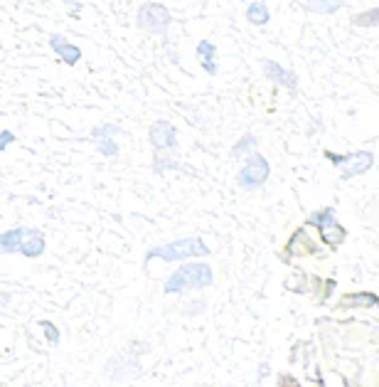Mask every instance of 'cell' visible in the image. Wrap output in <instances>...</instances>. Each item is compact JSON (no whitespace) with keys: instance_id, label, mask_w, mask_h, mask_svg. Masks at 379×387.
Masks as SVG:
<instances>
[{"instance_id":"obj_1","label":"cell","mask_w":379,"mask_h":387,"mask_svg":"<svg viewBox=\"0 0 379 387\" xmlns=\"http://www.w3.org/2000/svg\"><path fill=\"white\" fill-rule=\"evenodd\" d=\"M212 284H215V269H212V264H207L202 259H190L187 264H180L165 279L163 293L173 296V293L202 291V289H210Z\"/></svg>"},{"instance_id":"obj_2","label":"cell","mask_w":379,"mask_h":387,"mask_svg":"<svg viewBox=\"0 0 379 387\" xmlns=\"http://www.w3.org/2000/svg\"><path fill=\"white\" fill-rule=\"evenodd\" d=\"M210 257V247L202 237H180V240H170L163 244L148 247V252L143 254V264H151L153 259L168 262V264H177V262H190V259Z\"/></svg>"},{"instance_id":"obj_3","label":"cell","mask_w":379,"mask_h":387,"mask_svg":"<svg viewBox=\"0 0 379 387\" xmlns=\"http://www.w3.org/2000/svg\"><path fill=\"white\" fill-rule=\"evenodd\" d=\"M305 227L318 229V237L330 252H338L340 247L345 244V240H347V229L340 224L338 212H335L333 205H325L321 210L310 212L308 220H305Z\"/></svg>"},{"instance_id":"obj_4","label":"cell","mask_w":379,"mask_h":387,"mask_svg":"<svg viewBox=\"0 0 379 387\" xmlns=\"http://www.w3.org/2000/svg\"><path fill=\"white\" fill-rule=\"evenodd\" d=\"M170 25H173V12H170V8L165 3H158V0H148L136 12V28L140 32L160 37L163 42H168Z\"/></svg>"},{"instance_id":"obj_5","label":"cell","mask_w":379,"mask_h":387,"mask_svg":"<svg viewBox=\"0 0 379 387\" xmlns=\"http://www.w3.org/2000/svg\"><path fill=\"white\" fill-rule=\"evenodd\" d=\"M271 178V163L263 153L254 151L249 153L241 163V168L237 170V185H239L244 193H257L266 185V180Z\"/></svg>"},{"instance_id":"obj_6","label":"cell","mask_w":379,"mask_h":387,"mask_svg":"<svg viewBox=\"0 0 379 387\" xmlns=\"http://www.w3.org/2000/svg\"><path fill=\"white\" fill-rule=\"evenodd\" d=\"M323 156L340 170V178H343V180L365 176V173H369V170L374 168V151H369V148H362V151H352V153L325 151Z\"/></svg>"},{"instance_id":"obj_7","label":"cell","mask_w":379,"mask_h":387,"mask_svg":"<svg viewBox=\"0 0 379 387\" xmlns=\"http://www.w3.org/2000/svg\"><path fill=\"white\" fill-rule=\"evenodd\" d=\"M148 141L153 146V153H175L180 148L177 126L168 118H155L148 126Z\"/></svg>"},{"instance_id":"obj_8","label":"cell","mask_w":379,"mask_h":387,"mask_svg":"<svg viewBox=\"0 0 379 387\" xmlns=\"http://www.w3.org/2000/svg\"><path fill=\"white\" fill-rule=\"evenodd\" d=\"M323 254L321 244L308 235V227H296L293 229V235L288 237L286 247H283V252H281V259L283 262H291V259H305V257H318Z\"/></svg>"},{"instance_id":"obj_9","label":"cell","mask_w":379,"mask_h":387,"mask_svg":"<svg viewBox=\"0 0 379 387\" xmlns=\"http://www.w3.org/2000/svg\"><path fill=\"white\" fill-rule=\"evenodd\" d=\"M259 65H261V72H263V76H266L268 82H274L276 87L288 89L291 94H296L298 92V74L293 70H288V67H283L281 62L268 59V57H263Z\"/></svg>"},{"instance_id":"obj_10","label":"cell","mask_w":379,"mask_h":387,"mask_svg":"<svg viewBox=\"0 0 379 387\" xmlns=\"http://www.w3.org/2000/svg\"><path fill=\"white\" fill-rule=\"evenodd\" d=\"M116 365H118V370L106 373V375L111 377L113 382L138 377V373H140V351L136 353V355H131V348L126 353H118V355H113V358L109 360V365H106V368H116Z\"/></svg>"},{"instance_id":"obj_11","label":"cell","mask_w":379,"mask_h":387,"mask_svg":"<svg viewBox=\"0 0 379 387\" xmlns=\"http://www.w3.org/2000/svg\"><path fill=\"white\" fill-rule=\"evenodd\" d=\"M50 48H52V52L57 54L67 67H76L84 57L82 48L74 45V42H69L65 35H59V32H52V35H50Z\"/></svg>"},{"instance_id":"obj_12","label":"cell","mask_w":379,"mask_h":387,"mask_svg":"<svg viewBox=\"0 0 379 387\" xmlns=\"http://www.w3.org/2000/svg\"><path fill=\"white\" fill-rule=\"evenodd\" d=\"M47 249V240H45V232L40 227H25V235L23 242H20V252L25 259H37L42 257Z\"/></svg>"},{"instance_id":"obj_13","label":"cell","mask_w":379,"mask_h":387,"mask_svg":"<svg viewBox=\"0 0 379 387\" xmlns=\"http://www.w3.org/2000/svg\"><path fill=\"white\" fill-rule=\"evenodd\" d=\"M195 54H197V62L202 67L204 74L217 76L219 74V65H217V45L212 40H199L197 48H195Z\"/></svg>"},{"instance_id":"obj_14","label":"cell","mask_w":379,"mask_h":387,"mask_svg":"<svg viewBox=\"0 0 379 387\" xmlns=\"http://www.w3.org/2000/svg\"><path fill=\"white\" fill-rule=\"evenodd\" d=\"M379 296L374 291H350L338 299V308H374Z\"/></svg>"},{"instance_id":"obj_15","label":"cell","mask_w":379,"mask_h":387,"mask_svg":"<svg viewBox=\"0 0 379 387\" xmlns=\"http://www.w3.org/2000/svg\"><path fill=\"white\" fill-rule=\"evenodd\" d=\"M244 18H246V23L254 25V28H266V25L271 23V10H268V6L263 0H251L244 10Z\"/></svg>"},{"instance_id":"obj_16","label":"cell","mask_w":379,"mask_h":387,"mask_svg":"<svg viewBox=\"0 0 379 387\" xmlns=\"http://www.w3.org/2000/svg\"><path fill=\"white\" fill-rule=\"evenodd\" d=\"M153 173L155 176H165L170 170H187L182 160H177L173 153H153V163H151Z\"/></svg>"},{"instance_id":"obj_17","label":"cell","mask_w":379,"mask_h":387,"mask_svg":"<svg viewBox=\"0 0 379 387\" xmlns=\"http://www.w3.org/2000/svg\"><path fill=\"white\" fill-rule=\"evenodd\" d=\"M259 148V136L257 134H241L237 141H234L232 151H229V158L232 160H239L246 158L249 153H254Z\"/></svg>"},{"instance_id":"obj_18","label":"cell","mask_w":379,"mask_h":387,"mask_svg":"<svg viewBox=\"0 0 379 387\" xmlns=\"http://www.w3.org/2000/svg\"><path fill=\"white\" fill-rule=\"evenodd\" d=\"M25 235V224L20 227H10L0 235V254H18L20 252V242Z\"/></svg>"},{"instance_id":"obj_19","label":"cell","mask_w":379,"mask_h":387,"mask_svg":"<svg viewBox=\"0 0 379 387\" xmlns=\"http://www.w3.org/2000/svg\"><path fill=\"white\" fill-rule=\"evenodd\" d=\"M303 6L315 15H335L340 8H345V0H303Z\"/></svg>"},{"instance_id":"obj_20","label":"cell","mask_w":379,"mask_h":387,"mask_svg":"<svg viewBox=\"0 0 379 387\" xmlns=\"http://www.w3.org/2000/svg\"><path fill=\"white\" fill-rule=\"evenodd\" d=\"M355 28H365V30H372L379 25V8H369V10L365 12H357V15H352L350 20Z\"/></svg>"},{"instance_id":"obj_21","label":"cell","mask_w":379,"mask_h":387,"mask_svg":"<svg viewBox=\"0 0 379 387\" xmlns=\"http://www.w3.org/2000/svg\"><path fill=\"white\" fill-rule=\"evenodd\" d=\"M123 129L118 126V123H99V126H94L91 129V141H96V138H116V136H121Z\"/></svg>"},{"instance_id":"obj_22","label":"cell","mask_w":379,"mask_h":387,"mask_svg":"<svg viewBox=\"0 0 379 387\" xmlns=\"http://www.w3.org/2000/svg\"><path fill=\"white\" fill-rule=\"evenodd\" d=\"M96 151H99V156H104V158H116L118 153H121V146H118L116 138H96Z\"/></svg>"},{"instance_id":"obj_23","label":"cell","mask_w":379,"mask_h":387,"mask_svg":"<svg viewBox=\"0 0 379 387\" xmlns=\"http://www.w3.org/2000/svg\"><path fill=\"white\" fill-rule=\"evenodd\" d=\"M40 328L45 331L47 340H50L52 346H57V343H59V328H57V326H54L52 321H40Z\"/></svg>"},{"instance_id":"obj_24","label":"cell","mask_w":379,"mask_h":387,"mask_svg":"<svg viewBox=\"0 0 379 387\" xmlns=\"http://www.w3.org/2000/svg\"><path fill=\"white\" fill-rule=\"evenodd\" d=\"M276 385L279 387H303L301 380H298L296 375H291V373H281V375L276 377Z\"/></svg>"},{"instance_id":"obj_25","label":"cell","mask_w":379,"mask_h":387,"mask_svg":"<svg viewBox=\"0 0 379 387\" xmlns=\"http://www.w3.org/2000/svg\"><path fill=\"white\" fill-rule=\"evenodd\" d=\"M15 141H18V136L12 134L10 129H3V131H0V153L6 151V148H10Z\"/></svg>"},{"instance_id":"obj_26","label":"cell","mask_w":379,"mask_h":387,"mask_svg":"<svg viewBox=\"0 0 379 387\" xmlns=\"http://www.w3.org/2000/svg\"><path fill=\"white\" fill-rule=\"evenodd\" d=\"M321 284H323V291H318V299L327 301L330 296H333V291H335V286H338V282H335V279H325V282H321Z\"/></svg>"},{"instance_id":"obj_27","label":"cell","mask_w":379,"mask_h":387,"mask_svg":"<svg viewBox=\"0 0 379 387\" xmlns=\"http://www.w3.org/2000/svg\"><path fill=\"white\" fill-rule=\"evenodd\" d=\"M268 373H271V368H268V363H261V365H259V382L266 380Z\"/></svg>"},{"instance_id":"obj_28","label":"cell","mask_w":379,"mask_h":387,"mask_svg":"<svg viewBox=\"0 0 379 387\" xmlns=\"http://www.w3.org/2000/svg\"><path fill=\"white\" fill-rule=\"evenodd\" d=\"M62 3H65L67 8H72V10H76V8H79V3H76V0H62Z\"/></svg>"},{"instance_id":"obj_29","label":"cell","mask_w":379,"mask_h":387,"mask_svg":"<svg viewBox=\"0 0 379 387\" xmlns=\"http://www.w3.org/2000/svg\"><path fill=\"white\" fill-rule=\"evenodd\" d=\"M0 387H6V385H3V382H0Z\"/></svg>"}]
</instances>
